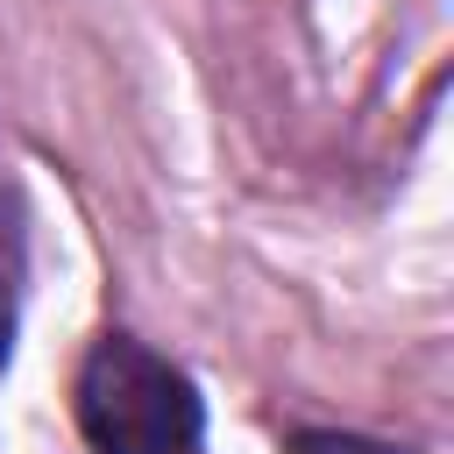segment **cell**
Here are the masks:
<instances>
[{
  "mask_svg": "<svg viewBox=\"0 0 454 454\" xmlns=\"http://www.w3.org/2000/svg\"><path fill=\"white\" fill-rule=\"evenodd\" d=\"M7 340H14V298H7V284H0V355H7Z\"/></svg>",
  "mask_w": 454,
  "mask_h": 454,
  "instance_id": "obj_3",
  "label": "cell"
},
{
  "mask_svg": "<svg viewBox=\"0 0 454 454\" xmlns=\"http://www.w3.org/2000/svg\"><path fill=\"white\" fill-rule=\"evenodd\" d=\"M71 411H78V433L92 440V454H192L199 426H206L192 376L128 333L92 340Z\"/></svg>",
  "mask_w": 454,
  "mask_h": 454,
  "instance_id": "obj_1",
  "label": "cell"
},
{
  "mask_svg": "<svg viewBox=\"0 0 454 454\" xmlns=\"http://www.w3.org/2000/svg\"><path fill=\"white\" fill-rule=\"evenodd\" d=\"M298 454H362V440H326V433H298Z\"/></svg>",
  "mask_w": 454,
  "mask_h": 454,
  "instance_id": "obj_2",
  "label": "cell"
}]
</instances>
